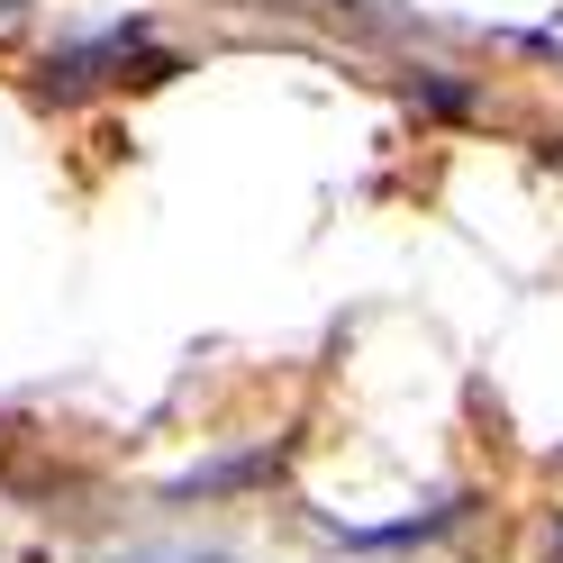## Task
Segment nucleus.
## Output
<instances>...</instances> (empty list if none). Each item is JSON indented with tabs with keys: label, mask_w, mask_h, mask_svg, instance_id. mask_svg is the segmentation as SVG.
I'll use <instances>...</instances> for the list:
<instances>
[{
	"label": "nucleus",
	"mask_w": 563,
	"mask_h": 563,
	"mask_svg": "<svg viewBox=\"0 0 563 563\" xmlns=\"http://www.w3.org/2000/svg\"><path fill=\"white\" fill-rule=\"evenodd\" d=\"M128 74H173V64L146 46V27H100V37H82V46H55L46 55V91H91V82H128Z\"/></svg>",
	"instance_id": "nucleus-1"
},
{
	"label": "nucleus",
	"mask_w": 563,
	"mask_h": 563,
	"mask_svg": "<svg viewBox=\"0 0 563 563\" xmlns=\"http://www.w3.org/2000/svg\"><path fill=\"white\" fill-rule=\"evenodd\" d=\"M19 10H27V0H0V19H19Z\"/></svg>",
	"instance_id": "nucleus-2"
}]
</instances>
